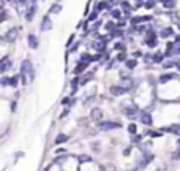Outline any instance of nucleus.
I'll return each instance as SVG.
<instances>
[{"label": "nucleus", "instance_id": "nucleus-36", "mask_svg": "<svg viewBox=\"0 0 180 171\" xmlns=\"http://www.w3.org/2000/svg\"><path fill=\"white\" fill-rule=\"evenodd\" d=\"M150 136H153V138H158V136H161V133L160 132H149Z\"/></svg>", "mask_w": 180, "mask_h": 171}, {"label": "nucleus", "instance_id": "nucleus-18", "mask_svg": "<svg viewBox=\"0 0 180 171\" xmlns=\"http://www.w3.org/2000/svg\"><path fill=\"white\" fill-rule=\"evenodd\" d=\"M79 62H84V63H90V62H93V57L90 55V54H87V52H85V54H82V55H81V60H79Z\"/></svg>", "mask_w": 180, "mask_h": 171}, {"label": "nucleus", "instance_id": "nucleus-43", "mask_svg": "<svg viewBox=\"0 0 180 171\" xmlns=\"http://www.w3.org/2000/svg\"><path fill=\"white\" fill-rule=\"evenodd\" d=\"M133 141H134V142H139V141H141V138H139V136H137V135H134V138H133Z\"/></svg>", "mask_w": 180, "mask_h": 171}, {"label": "nucleus", "instance_id": "nucleus-40", "mask_svg": "<svg viewBox=\"0 0 180 171\" xmlns=\"http://www.w3.org/2000/svg\"><path fill=\"white\" fill-rule=\"evenodd\" d=\"M68 112H70V109H68V108H66V109H65L63 112H62V114H60V117H65V116H68Z\"/></svg>", "mask_w": 180, "mask_h": 171}, {"label": "nucleus", "instance_id": "nucleus-23", "mask_svg": "<svg viewBox=\"0 0 180 171\" xmlns=\"http://www.w3.org/2000/svg\"><path fill=\"white\" fill-rule=\"evenodd\" d=\"M79 162H81V163L92 162V157H90V155H85V154H82V155H79Z\"/></svg>", "mask_w": 180, "mask_h": 171}, {"label": "nucleus", "instance_id": "nucleus-25", "mask_svg": "<svg viewBox=\"0 0 180 171\" xmlns=\"http://www.w3.org/2000/svg\"><path fill=\"white\" fill-rule=\"evenodd\" d=\"M111 16H112L114 19H119L122 16V11L120 10H112V11H111Z\"/></svg>", "mask_w": 180, "mask_h": 171}, {"label": "nucleus", "instance_id": "nucleus-21", "mask_svg": "<svg viewBox=\"0 0 180 171\" xmlns=\"http://www.w3.org/2000/svg\"><path fill=\"white\" fill-rule=\"evenodd\" d=\"M10 79H11V78L3 76L2 79H0V86H2V87H8V86H10Z\"/></svg>", "mask_w": 180, "mask_h": 171}, {"label": "nucleus", "instance_id": "nucleus-29", "mask_svg": "<svg viewBox=\"0 0 180 171\" xmlns=\"http://www.w3.org/2000/svg\"><path fill=\"white\" fill-rule=\"evenodd\" d=\"M104 29H106V30H114V29H115V24L112 22V21H109V22L104 25Z\"/></svg>", "mask_w": 180, "mask_h": 171}, {"label": "nucleus", "instance_id": "nucleus-28", "mask_svg": "<svg viewBox=\"0 0 180 171\" xmlns=\"http://www.w3.org/2000/svg\"><path fill=\"white\" fill-rule=\"evenodd\" d=\"M172 78H174V75H163V76L160 78V81H161V82H166V81L172 79Z\"/></svg>", "mask_w": 180, "mask_h": 171}, {"label": "nucleus", "instance_id": "nucleus-37", "mask_svg": "<svg viewBox=\"0 0 180 171\" xmlns=\"http://www.w3.org/2000/svg\"><path fill=\"white\" fill-rule=\"evenodd\" d=\"M161 59H163V55H161V54H156V55L153 57V62H161Z\"/></svg>", "mask_w": 180, "mask_h": 171}, {"label": "nucleus", "instance_id": "nucleus-48", "mask_svg": "<svg viewBox=\"0 0 180 171\" xmlns=\"http://www.w3.org/2000/svg\"><path fill=\"white\" fill-rule=\"evenodd\" d=\"M108 2H114V0H108Z\"/></svg>", "mask_w": 180, "mask_h": 171}, {"label": "nucleus", "instance_id": "nucleus-35", "mask_svg": "<svg viewBox=\"0 0 180 171\" xmlns=\"http://www.w3.org/2000/svg\"><path fill=\"white\" fill-rule=\"evenodd\" d=\"M96 16H98V11H93V13L88 16V21H95V19H96Z\"/></svg>", "mask_w": 180, "mask_h": 171}, {"label": "nucleus", "instance_id": "nucleus-3", "mask_svg": "<svg viewBox=\"0 0 180 171\" xmlns=\"http://www.w3.org/2000/svg\"><path fill=\"white\" fill-rule=\"evenodd\" d=\"M11 65H13V62L8 55H5L3 59H0V73H6V71L11 68Z\"/></svg>", "mask_w": 180, "mask_h": 171}, {"label": "nucleus", "instance_id": "nucleus-17", "mask_svg": "<svg viewBox=\"0 0 180 171\" xmlns=\"http://www.w3.org/2000/svg\"><path fill=\"white\" fill-rule=\"evenodd\" d=\"M142 21H152V16H139V18H133L131 19V24H139Z\"/></svg>", "mask_w": 180, "mask_h": 171}, {"label": "nucleus", "instance_id": "nucleus-32", "mask_svg": "<svg viewBox=\"0 0 180 171\" xmlns=\"http://www.w3.org/2000/svg\"><path fill=\"white\" fill-rule=\"evenodd\" d=\"M125 59H127V54L125 52H120L119 55H117V60H119V62H123Z\"/></svg>", "mask_w": 180, "mask_h": 171}, {"label": "nucleus", "instance_id": "nucleus-4", "mask_svg": "<svg viewBox=\"0 0 180 171\" xmlns=\"http://www.w3.org/2000/svg\"><path fill=\"white\" fill-rule=\"evenodd\" d=\"M16 38H18V29H16V27L10 29V30L5 33V40L8 41V43H13V41H14Z\"/></svg>", "mask_w": 180, "mask_h": 171}, {"label": "nucleus", "instance_id": "nucleus-12", "mask_svg": "<svg viewBox=\"0 0 180 171\" xmlns=\"http://www.w3.org/2000/svg\"><path fill=\"white\" fill-rule=\"evenodd\" d=\"M122 87L125 89V90H131L134 87V81L131 79V78H123V81H122Z\"/></svg>", "mask_w": 180, "mask_h": 171}, {"label": "nucleus", "instance_id": "nucleus-10", "mask_svg": "<svg viewBox=\"0 0 180 171\" xmlns=\"http://www.w3.org/2000/svg\"><path fill=\"white\" fill-rule=\"evenodd\" d=\"M123 112H125V116H127V117L134 119V117L137 116V108H136V106H127Z\"/></svg>", "mask_w": 180, "mask_h": 171}, {"label": "nucleus", "instance_id": "nucleus-5", "mask_svg": "<svg viewBox=\"0 0 180 171\" xmlns=\"http://www.w3.org/2000/svg\"><path fill=\"white\" fill-rule=\"evenodd\" d=\"M27 43H29V46L32 48V49H37L38 48V38H37V35L35 33H29L27 35Z\"/></svg>", "mask_w": 180, "mask_h": 171}, {"label": "nucleus", "instance_id": "nucleus-13", "mask_svg": "<svg viewBox=\"0 0 180 171\" xmlns=\"http://www.w3.org/2000/svg\"><path fill=\"white\" fill-rule=\"evenodd\" d=\"M164 132H169V133H175L180 136V124H174V125H169V127H164L163 128Z\"/></svg>", "mask_w": 180, "mask_h": 171}, {"label": "nucleus", "instance_id": "nucleus-30", "mask_svg": "<svg viewBox=\"0 0 180 171\" xmlns=\"http://www.w3.org/2000/svg\"><path fill=\"white\" fill-rule=\"evenodd\" d=\"M172 160H180V147L177 149L174 154H172Z\"/></svg>", "mask_w": 180, "mask_h": 171}, {"label": "nucleus", "instance_id": "nucleus-20", "mask_svg": "<svg viewBox=\"0 0 180 171\" xmlns=\"http://www.w3.org/2000/svg\"><path fill=\"white\" fill-rule=\"evenodd\" d=\"M65 141H68L66 135H59V136L55 138V144H62V142H65Z\"/></svg>", "mask_w": 180, "mask_h": 171}, {"label": "nucleus", "instance_id": "nucleus-9", "mask_svg": "<svg viewBox=\"0 0 180 171\" xmlns=\"http://www.w3.org/2000/svg\"><path fill=\"white\" fill-rule=\"evenodd\" d=\"M90 117H92L93 120H96V122H100V120L103 119V111L100 108H93L92 111H90Z\"/></svg>", "mask_w": 180, "mask_h": 171}, {"label": "nucleus", "instance_id": "nucleus-24", "mask_svg": "<svg viewBox=\"0 0 180 171\" xmlns=\"http://www.w3.org/2000/svg\"><path fill=\"white\" fill-rule=\"evenodd\" d=\"M164 6H166V8H174V6H175V0H164Z\"/></svg>", "mask_w": 180, "mask_h": 171}, {"label": "nucleus", "instance_id": "nucleus-6", "mask_svg": "<svg viewBox=\"0 0 180 171\" xmlns=\"http://www.w3.org/2000/svg\"><path fill=\"white\" fill-rule=\"evenodd\" d=\"M51 29H52V21L49 18V14H46L43 18V22H41V30L46 32V30H51Z\"/></svg>", "mask_w": 180, "mask_h": 171}, {"label": "nucleus", "instance_id": "nucleus-1", "mask_svg": "<svg viewBox=\"0 0 180 171\" xmlns=\"http://www.w3.org/2000/svg\"><path fill=\"white\" fill-rule=\"evenodd\" d=\"M25 76H29L30 81L35 79V70H33V63L30 60H24L22 65H21V78H22L24 86H25Z\"/></svg>", "mask_w": 180, "mask_h": 171}, {"label": "nucleus", "instance_id": "nucleus-7", "mask_svg": "<svg viewBox=\"0 0 180 171\" xmlns=\"http://www.w3.org/2000/svg\"><path fill=\"white\" fill-rule=\"evenodd\" d=\"M145 45H149V46H156L158 45V41H156V35L153 32H149L147 33V37H145Z\"/></svg>", "mask_w": 180, "mask_h": 171}, {"label": "nucleus", "instance_id": "nucleus-8", "mask_svg": "<svg viewBox=\"0 0 180 171\" xmlns=\"http://www.w3.org/2000/svg\"><path fill=\"white\" fill-rule=\"evenodd\" d=\"M35 13H37V5L33 3V5H30L29 8H27V11H25V21H30L33 19V16H35Z\"/></svg>", "mask_w": 180, "mask_h": 171}, {"label": "nucleus", "instance_id": "nucleus-41", "mask_svg": "<svg viewBox=\"0 0 180 171\" xmlns=\"http://www.w3.org/2000/svg\"><path fill=\"white\" fill-rule=\"evenodd\" d=\"M55 152H57V154H66V149H63V147H62V149H57V151H55Z\"/></svg>", "mask_w": 180, "mask_h": 171}, {"label": "nucleus", "instance_id": "nucleus-33", "mask_svg": "<svg viewBox=\"0 0 180 171\" xmlns=\"http://www.w3.org/2000/svg\"><path fill=\"white\" fill-rule=\"evenodd\" d=\"M128 132L134 135V133H136V125H134V124H130V125H128Z\"/></svg>", "mask_w": 180, "mask_h": 171}, {"label": "nucleus", "instance_id": "nucleus-46", "mask_svg": "<svg viewBox=\"0 0 180 171\" xmlns=\"http://www.w3.org/2000/svg\"><path fill=\"white\" fill-rule=\"evenodd\" d=\"M175 63H177V65H178V68H180V62H175Z\"/></svg>", "mask_w": 180, "mask_h": 171}, {"label": "nucleus", "instance_id": "nucleus-34", "mask_svg": "<svg viewBox=\"0 0 180 171\" xmlns=\"http://www.w3.org/2000/svg\"><path fill=\"white\" fill-rule=\"evenodd\" d=\"M93 102V95H90V97H85V100H84V105H90Z\"/></svg>", "mask_w": 180, "mask_h": 171}, {"label": "nucleus", "instance_id": "nucleus-15", "mask_svg": "<svg viewBox=\"0 0 180 171\" xmlns=\"http://www.w3.org/2000/svg\"><path fill=\"white\" fill-rule=\"evenodd\" d=\"M141 122H142L144 125H152V116H150V112L144 111V112L141 114Z\"/></svg>", "mask_w": 180, "mask_h": 171}, {"label": "nucleus", "instance_id": "nucleus-11", "mask_svg": "<svg viewBox=\"0 0 180 171\" xmlns=\"http://www.w3.org/2000/svg\"><path fill=\"white\" fill-rule=\"evenodd\" d=\"M109 92H111V94H112V95L119 97V95H122V94H125L127 90L123 89L122 86H111V87H109Z\"/></svg>", "mask_w": 180, "mask_h": 171}, {"label": "nucleus", "instance_id": "nucleus-45", "mask_svg": "<svg viewBox=\"0 0 180 171\" xmlns=\"http://www.w3.org/2000/svg\"><path fill=\"white\" fill-rule=\"evenodd\" d=\"M68 102H70V100H68V97H66V98H63V100H62V103H63V105H66Z\"/></svg>", "mask_w": 180, "mask_h": 171}, {"label": "nucleus", "instance_id": "nucleus-26", "mask_svg": "<svg viewBox=\"0 0 180 171\" xmlns=\"http://www.w3.org/2000/svg\"><path fill=\"white\" fill-rule=\"evenodd\" d=\"M136 65H137V62H136L134 59H130V60H127V67H128V68H134Z\"/></svg>", "mask_w": 180, "mask_h": 171}, {"label": "nucleus", "instance_id": "nucleus-2", "mask_svg": "<svg viewBox=\"0 0 180 171\" xmlns=\"http://www.w3.org/2000/svg\"><path fill=\"white\" fill-rule=\"evenodd\" d=\"M96 127H98L100 130H103V132H109V130H115V128H120L122 124L112 122V120H100V122L96 124Z\"/></svg>", "mask_w": 180, "mask_h": 171}, {"label": "nucleus", "instance_id": "nucleus-42", "mask_svg": "<svg viewBox=\"0 0 180 171\" xmlns=\"http://www.w3.org/2000/svg\"><path fill=\"white\" fill-rule=\"evenodd\" d=\"M74 40V35H71L70 37V40H68V43H66V46H71V41Z\"/></svg>", "mask_w": 180, "mask_h": 171}, {"label": "nucleus", "instance_id": "nucleus-44", "mask_svg": "<svg viewBox=\"0 0 180 171\" xmlns=\"http://www.w3.org/2000/svg\"><path fill=\"white\" fill-rule=\"evenodd\" d=\"M130 149H131V147H128V149H125V151H123V155H128V154H130Z\"/></svg>", "mask_w": 180, "mask_h": 171}, {"label": "nucleus", "instance_id": "nucleus-47", "mask_svg": "<svg viewBox=\"0 0 180 171\" xmlns=\"http://www.w3.org/2000/svg\"><path fill=\"white\" fill-rule=\"evenodd\" d=\"M128 171H136V169H128Z\"/></svg>", "mask_w": 180, "mask_h": 171}, {"label": "nucleus", "instance_id": "nucleus-39", "mask_svg": "<svg viewBox=\"0 0 180 171\" xmlns=\"http://www.w3.org/2000/svg\"><path fill=\"white\" fill-rule=\"evenodd\" d=\"M153 5H155V2H153V0H150V2H147V3H145V6H147V8H152Z\"/></svg>", "mask_w": 180, "mask_h": 171}, {"label": "nucleus", "instance_id": "nucleus-22", "mask_svg": "<svg viewBox=\"0 0 180 171\" xmlns=\"http://www.w3.org/2000/svg\"><path fill=\"white\" fill-rule=\"evenodd\" d=\"M172 33H174V30H172L171 27H166V29L161 30V37H169V35H172Z\"/></svg>", "mask_w": 180, "mask_h": 171}, {"label": "nucleus", "instance_id": "nucleus-31", "mask_svg": "<svg viewBox=\"0 0 180 171\" xmlns=\"http://www.w3.org/2000/svg\"><path fill=\"white\" fill-rule=\"evenodd\" d=\"M117 51H123V49H125V45H123V43H115V46H114Z\"/></svg>", "mask_w": 180, "mask_h": 171}, {"label": "nucleus", "instance_id": "nucleus-38", "mask_svg": "<svg viewBox=\"0 0 180 171\" xmlns=\"http://www.w3.org/2000/svg\"><path fill=\"white\" fill-rule=\"evenodd\" d=\"M175 65V62H166L164 63V68H169V67H174Z\"/></svg>", "mask_w": 180, "mask_h": 171}, {"label": "nucleus", "instance_id": "nucleus-19", "mask_svg": "<svg viewBox=\"0 0 180 171\" xmlns=\"http://www.w3.org/2000/svg\"><path fill=\"white\" fill-rule=\"evenodd\" d=\"M60 10H62V5H59V3H54V5L51 6L49 13H54V14H57V13H60Z\"/></svg>", "mask_w": 180, "mask_h": 171}, {"label": "nucleus", "instance_id": "nucleus-27", "mask_svg": "<svg viewBox=\"0 0 180 171\" xmlns=\"http://www.w3.org/2000/svg\"><path fill=\"white\" fill-rule=\"evenodd\" d=\"M18 81H19V78H18V76H13L11 79H10V86H11V87H16V86H18Z\"/></svg>", "mask_w": 180, "mask_h": 171}, {"label": "nucleus", "instance_id": "nucleus-16", "mask_svg": "<svg viewBox=\"0 0 180 171\" xmlns=\"http://www.w3.org/2000/svg\"><path fill=\"white\" fill-rule=\"evenodd\" d=\"M87 65H88V63H84V62H79V63H78V65H76V68H74V71H73V73H74L76 76H78V75H81V73H82V71H84V70L87 68Z\"/></svg>", "mask_w": 180, "mask_h": 171}, {"label": "nucleus", "instance_id": "nucleus-14", "mask_svg": "<svg viewBox=\"0 0 180 171\" xmlns=\"http://www.w3.org/2000/svg\"><path fill=\"white\" fill-rule=\"evenodd\" d=\"M92 46L95 48V51H96V52L103 54V52H104V48H106V43H104V41H100V40H98V41H95Z\"/></svg>", "mask_w": 180, "mask_h": 171}]
</instances>
